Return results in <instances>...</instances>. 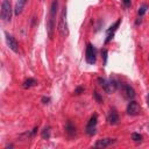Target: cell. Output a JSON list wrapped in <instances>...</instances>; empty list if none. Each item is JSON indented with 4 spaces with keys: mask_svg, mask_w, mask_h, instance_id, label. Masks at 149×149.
Returning a JSON list of instances; mask_svg holds the SVG:
<instances>
[{
    "mask_svg": "<svg viewBox=\"0 0 149 149\" xmlns=\"http://www.w3.org/2000/svg\"><path fill=\"white\" fill-rule=\"evenodd\" d=\"M68 9L64 6L62 8L61 12V16H59V22H58V33L62 37H68L69 36V24H68Z\"/></svg>",
    "mask_w": 149,
    "mask_h": 149,
    "instance_id": "6da1fadb",
    "label": "cell"
},
{
    "mask_svg": "<svg viewBox=\"0 0 149 149\" xmlns=\"http://www.w3.org/2000/svg\"><path fill=\"white\" fill-rule=\"evenodd\" d=\"M14 9L12 8L10 1L9 0H3L1 3V19L5 22H9L12 20V13Z\"/></svg>",
    "mask_w": 149,
    "mask_h": 149,
    "instance_id": "7a4b0ae2",
    "label": "cell"
},
{
    "mask_svg": "<svg viewBox=\"0 0 149 149\" xmlns=\"http://www.w3.org/2000/svg\"><path fill=\"white\" fill-rule=\"evenodd\" d=\"M85 58L88 64H94L97 61V51H95V48L91 43H87V45H86Z\"/></svg>",
    "mask_w": 149,
    "mask_h": 149,
    "instance_id": "3957f363",
    "label": "cell"
},
{
    "mask_svg": "<svg viewBox=\"0 0 149 149\" xmlns=\"http://www.w3.org/2000/svg\"><path fill=\"white\" fill-rule=\"evenodd\" d=\"M5 38H6V43H7L8 48H9L12 51H14L15 54H17V52H19V43H17V41L15 40V37L12 36L10 34H8L7 31H5Z\"/></svg>",
    "mask_w": 149,
    "mask_h": 149,
    "instance_id": "277c9868",
    "label": "cell"
},
{
    "mask_svg": "<svg viewBox=\"0 0 149 149\" xmlns=\"http://www.w3.org/2000/svg\"><path fill=\"white\" fill-rule=\"evenodd\" d=\"M119 87L121 88V91H122L123 95H125L127 99H133V98L135 97V91H134V88H133L130 85H127V84H122V83H120Z\"/></svg>",
    "mask_w": 149,
    "mask_h": 149,
    "instance_id": "5b68a950",
    "label": "cell"
},
{
    "mask_svg": "<svg viewBox=\"0 0 149 149\" xmlns=\"http://www.w3.org/2000/svg\"><path fill=\"white\" fill-rule=\"evenodd\" d=\"M140 111H141V107L136 101L132 100L127 106V114L128 115H137L140 113Z\"/></svg>",
    "mask_w": 149,
    "mask_h": 149,
    "instance_id": "8992f818",
    "label": "cell"
},
{
    "mask_svg": "<svg viewBox=\"0 0 149 149\" xmlns=\"http://www.w3.org/2000/svg\"><path fill=\"white\" fill-rule=\"evenodd\" d=\"M120 23H121V19H119L113 26H111V27L106 30V33H107V38H106V41H105L106 43H108V42L114 37V33L116 31V29H118V27L120 26Z\"/></svg>",
    "mask_w": 149,
    "mask_h": 149,
    "instance_id": "52a82bcc",
    "label": "cell"
},
{
    "mask_svg": "<svg viewBox=\"0 0 149 149\" xmlns=\"http://www.w3.org/2000/svg\"><path fill=\"white\" fill-rule=\"evenodd\" d=\"M116 142L115 139H100L95 142L94 147L95 148H106V147H109L112 144H114Z\"/></svg>",
    "mask_w": 149,
    "mask_h": 149,
    "instance_id": "ba28073f",
    "label": "cell"
},
{
    "mask_svg": "<svg viewBox=\"0 0 149 149\" xmlns=\"http://www.w3.org/2000/svg\"><path fill=\"white\" fill-rule=\"evenodd\" d=\"M107 121H108L109 125H116V123H119L120 119H119V114H118V112H116L115 108H112L109 111V113L107 115Z\"/></svg>",
    "mask_w": 149,
    "mask_h": 149,
    "instance_id": "9c48e42d",
    "label": "cell"
},
{
    "mask_svg": "<svg viewBox=\"0 0 149 149\" xmlns=\"http://www.w3.org/2000/svg\"><path fill=\"white\" fill-rule=\"evenodd\" d=\"M47 34H48V37L50 40L54 38V31H55V20L52 17H48V21H47Z\"/></svg>",
    "mask_w": 149,
    "mask_h": 149,
    "instance_id": "30bf717a",
    "label": "cell"
},
{
    "mask_svg": "<svg viewBox=\"0 0 149 149\" xmlns=\"http://www.w3.org/2000/svg\"><path fill=\"white\" fill-rule=\"evenodd\" d=\"M27 1H28V0H17L16 5H15V7H14V14H15L16 16H19V15L23 12V8H24Z\"/></svg>",
    "mask_w": 149,
    "mask_h": 149,
    "instance_id": "8fae6325",
    "label": "cell"
},
{
    "mask_svg": "<svg viewBox=\"0 0 149 149\" xmlns=\"http://www.w3.org/2000/svg\"><path fill=\"white\" fill-rule=\"evenodd\" d=\"M57 10H58V0H52V2H51V5H50L49 16L55 20V19H56V15H57Z\"/></svg>",
    "mask_w": 149,
    "mask_h": 149,
    "instance_id": "7c38bea8",
    "label": "cell"
},
{
    "mask_svg": "<svg viewBox=\"0 0 149 149\" xmlns=\"http://www.w3.org/2000/svg\"><path fill=\"white\" fill-rule=\"evenodd\" d=\"M97 122H98V115H97V114H93V115L90 118L86 128H97V127H95V126H97Z\"/></svg>",
    "mask_w": 149,
    "mask_h": 149,
    "instance_id": "4fadbf2b",
    "label": "cell"
},
{
    "mask_svg": "<svg viewBox=\"0 0 149 149\" xmlns=\"http://www.w3.org/2000/svg\"><path fill=\"white\" fill-rule=\"evenodd\" d=\"M37 84V81L34 79V78H28V79H26L24 81H23V87L24 88H29V87H31V86H35Z\"/></svg>",
    "mask_w": 149,
    "mask_h": 149,
    "instance_id": "5bb4252c",
    "label": "cell"
},
{
    "mask_svg": "<svg viewBox=\"0 0 149 149\" xmlns=\"http://www.w3.org/2000/svg\"><path fill=\"white\" fill-rule=\"evenodd\" d=\"M65 130H66V133H68L69 135H74V134H76V127H74V126H72V123H71L70 121L66 123Z\"/></svg>",
    "mask_w": 149,
    "mask_h": 149,
    "instance_id": "9a60e30c",
    "label": "cell"
},
{
    "mask_svg": "<svg viewBox=\"0 0 149 149\" xmlns=\"http://www.w3.org/2000/svg\"><path fill=\"white\" fill-rule=\"evenodd\" d=\"M41 136H42V139H44V140H48V139L50 137V127H45V128L42 130V133H41Z\"/></svg>",
    "mask_w": 149,
    "mask_h": 149,
    "instance_id": "2e32d148",
    "label": "cell"
},
{
    "mask_svg": "<svg viewBox=\"0 0 149 149\" xmlns=\"http://www.w3.org/2000/svg\"><path fill=\"white\" fill-rule=\"evenodd\" d=\"M147 9H148V5H147V3H143V5H142V6L139 8V10H137L139 16L144 15V14H146V12H147Z\"/></svg>",
    "mask_w": 149,
    "mask_h": 149,
    "instance_id": "e0dca14e",
    "label": "cell"
},
{
    "mask_svg": "<svg viewBox=\"0 0 149 149\" xmlns=\"http://www.w3.org/2000/svg\"><path fill=\"white\" fill-rule=\"evenodd\" d=\"M132 140L135 142H141L142 141V135L139 133H133L132 134Z\"/></svg>",
    "mask_w": 149,
    "mask_h": 149,
    "instance_id": "ac0fdd59",
    "label": "cell"
},
{
    "mask_svg": "<svg viewBox=\"0 0 149 149\" xmlns=\"http://www.w3.org/2000/svg\"><path fill=\"white\" fill-rule=\"evenodd\" d=\"M93 97H94V99H95L99 104H101V102H102V98L100 97V94H99L97 91H94V92H93Z\"/></svg>",
    "mask_w": 149,
    "mask_h": 149,
    "instance_id": "d6986e66",
    "label": "cell"
},
{
    "mask_svg": "<svg viewBox=\"0 0 149 149\" xmlns=\"http://www.w3.org/2000/svg\"><path fill=\"white\" fill-rule=\"evenodd\" d=\"M84 91H85V88H84L83 86H78V87H77V88L73 91V93L78 95V94H81V93H84Z\"/></svg>",
    "mask_w": 149,
    "mask_h": 149,
    "instance_id": "ffe728a7",
    "label": "cell"
},
{
    "mask_svg": "<svg viewBox=\"0 0 149 149\" xmlns=\"http://www.w3.org/2000/svg\"><path fill=\"white\" fill-rule=\"evenodd\" d=\"M101 55H102V57H104V63L106 64V62H107V50H106V49H102V50H101Z\"/></svg>",
    "mask_w": 149,
    "mask_h": 149,
    "instance_id": "44dd1931",
    "label": "cell"
},
{
    "mask_svg": "<svg viewBox=\"0 0 149 149\" xmlns=\"http://www.w3.org/2000/svg\"><path fill=\"white\" fill-rule=\"evenodd\" d=\"M130 2H132V0H122V3H123L126 7H129V6H130Z\"/></svg>",
    "mask_w": 149,
    "mask_h": 149,
    "instance_id": "7402d4cb",
    "label": "cell"
},
{
    "mask_svg": "<svg viewBox=\"0 0 149 149\" xmlns=\"http://www.w3.org/2000/svg\"><path fill=\"white\" fill-rule=\"evenodd\" d=\"M49 101H50V98H48V97H43L42 98V102L43 104H49Z\"/></svg>",
    "mask_w": 149,
    "mask_h": 149,
    "instance_id": "603a6c76",
    "label": "cell"
},
{
    "mask_svg": "<svg viewBox=\"0 0 149 149\" xmlns=\"http://www.w3.org/2000/svg\"><path fill=\"white\" fill-rule=\"evenodd\" d=\"M139 23H141V19L139 17L137 20H136V22H135V24H139Z\"/></svg>",
    "mask_w": 149,
    "mask_h": 149,
    "instance_id": "cb8c5ba5",
    "label": "cell"
},
{
    "mask_svg": "<svg viewBox=\"0 0 149 149\" xmlns=\"http://www.w3.org/2000/svg\"><path fill=\"white\" fill-rule=\"evenodd\" d=\"M147 104H148V106H149V94H148V97H147Z\"/></svg>",
    "mask_w": 149,
    "mask_h": 149,
    "instance_id": "d4e9b609",
    "label": "cell"
},
{
    "mask_svg": "<svg viewBox=\"0 0 149 149\" xmlns=\"http://www.w3.org/2000/svg\"><path fill=\"white\" fill-rule=\"evenodd\" d=\"M40 1H43V0H40Z\"/></svg>",
    "mask_w": 149,
    "mask_h": 149,
    "instance_id": "484cf974",
    "label": "cell"
},
{
    "mask_svg": "<svg viewBox=\"0 0 149 149\" xmlns=\"http://www.w3.org/2000/svg\"><path fill=\"white\" fill-rule=\"evenodd\" d=\"M148 128H149V126H148Z\"/></svg>",
    "mask_w": 149,
    "mask_h": 149,
    "instance_id": "4316f807",
    "label": "cell"
}]
</instances>
